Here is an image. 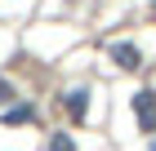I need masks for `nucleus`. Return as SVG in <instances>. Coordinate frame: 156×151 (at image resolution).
<instances>
[{"mask_svg":"<svg viewBox=\"0 0 156 151\" xmlns=\"http://www.w3.org/2000/svg\"><path fill=\"white\" fill-rule=\"evenodd\" d=\"M112 62H116L120 71H138V67H143V58H138L134 45H112Z\"/></svg>","mask_w":156,"mask_h":151,"instance_id":"obj_2","label":"nucleus"},{"mask_svg":"<svg viewBox=\"0 0 156 151\" xmlns=\"http://www.w3.org/2000/svg\"><path fill=\"white\" fill-rule=\"evenodd\" d=\"M49 151H76L72 133H49Z\"/></svg>","mask_w":156,"mask_h":151,"instance_id":"obj_4","label":"nucleus"},{"mask_svg":"<svg viewBox=\"0 0 156 151\" xmlns=\"http://www.w3.org/2000/svg\"><path fill=\"white\" fill-rule=\"evenodd\" d=\"M67 111H72L76 120H85V111H89V89H72L67 93Z\"/></svg>","mask_w":156,"mask_h":151,"instance_id":"obj_3","label":"nucleus"},{"mask_svg":"<svg viewBox=\"0 0 156 151\" xmlns=\"http://www.w3.org/2000/svg\"><path fill=\"white\" fill-rule=\"evenodd\" d=\"M23 120H31V107H9L5 111V125H23Z\"/></svg>","mask_w":156,"mask_h":151,"instance_id":"obj_5","label":"nucleus"},{"mask_svg":"<svg viewBox=\"0 0 156 151\" xmlns=\"http://www.w3.org/2000/svg\"><path fill=\"white\" fill-rule=\"evenodd\" d=\"M152 151H156V147H152Z\"/></svg>","mask_w":156,"mask_h":151,"instance_id":"obj_6","label":"nucleus"},{"mask_svg":"<svg viewBox=\"0 0 156 151\" xmlns=\"http://www.w3.org/2000/svg\"><path fill=\"white\" fill-rule=\"evenodd\" d=\"M134 111H138V125L143 129H156V93L152 89H138L134 93Z\"/></svg>","mask_w":156,"mask_h":151,"instance_id":"obj_1","label":"nucleus"}]
</instances>
